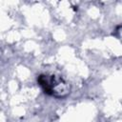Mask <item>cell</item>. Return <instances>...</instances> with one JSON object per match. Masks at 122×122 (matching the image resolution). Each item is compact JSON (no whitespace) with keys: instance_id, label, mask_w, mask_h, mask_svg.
<instances>
[{"instance_id":"obj_1","label":"cell","mask_w":122,"mask_h":122,"mask_svg":"<svg viewBox=\"0 0 122 122\" xmlns=\"http://www.w3.org/2000/svg\"><path fill=\"white\" fill-rule=\"evenodd\" d=\"M37 83L43 92L55 98L66 97L71 92V86L61 75L41 73L37 76Z\"/></svg>"}]
</instances>
